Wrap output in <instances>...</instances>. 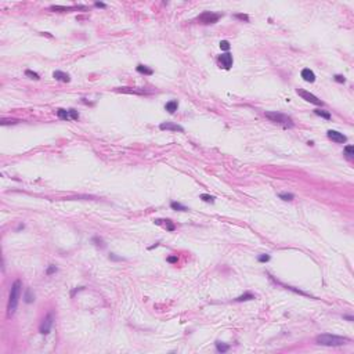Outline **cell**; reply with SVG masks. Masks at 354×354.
<instances>
[{
  "mask_svg": "<svg viewBox=\"0 0 354 354\" xmlns=\"http://www.w3.org/2000/svg\"><path fill=\"white\" fill-rule=\"evenodd\" d=\"M137 72H140V73H144V75H152L154 73V71L152 69H150V68H147L145 65H142V64H138L137 65Z\"/></svg>",
  "mask_w": 354,
  "mask_h": 354,
  "instance_id": "obj_14",
  "label": "cell"
},
{
  "mask_svg": "<svg viewBox=\"0 0 354 354\" xmlns=\"http://www.w3.org/2000/svg\"><path fill=\"white\" fill-rule=\"evenodd\" d=\"M344 320H348V321H353V317H350V315H344Z\"/></svg>",
  "mask_w": 354,
  "mask_h": 354,
  "instance_id": "obj_35",
  "label": "cell"
},
{
  "mask_svg": "<svg viewBox=\"0 0 354 354\" xmlns=\"http://www.w3.org/2000/svg\"><path fill=\"white\" fill-rule=\"evenodd\" d=\"M216 350L219 353H227L230 350V346L226 344V343H221V342H216Z\"/></svg>",
  "mask_w": 354,
  "mask_h": 354,
  "instance_id": "obj_15",
  "label": "cell"
},
{
  "mask_svg": "<svg viewBox=\"0 0 354 354\" xmlns=\"http://www.w3.org/2000/svg\"><path fill=\"white\" fill-rule=\"evenodd\" d=\"M253 299H255V296L248 292V293H243V295L238 296V298L235 299V301H246V300H253Z\"/></svg>",
  "mask_w": 354,
  "mask_h": 354,
  "instance_id": "obj_18",
  "label": "cell"
},
{
  "mask_svg": "<svg viewBox=\"0 0 354 354\" xmlns=\"http://www.w3.org/2000/svg\"><path fill=\"white\" fill-rule=\"evenodd\" d=\"M21 281L17 279L14 284L11 285V290H10V298H9V307H7V313H9V317H11L15 313L18 307V300H20V295H21Z\"/></svg>",
  "mask_w": 354,
  "mask_h": 354,
  "instance_id": "obj_1",
  "label": "cell"
},
{
  "mask_svg": "<svg viewBox=\"0 0 354 354\" xmlns=\"http://www.w3.org/2000/svg\"><path fill=\"white\" fill-rule=\"evenodd\" d=\"M301 78H303L306 82H309V83H313V82H315V75H314V72H313L311 69H309V68H304V69L301 71Z\"/></svg>",
  "mask_w": 354,
  "mask_h": 354,
  "instance_id": "obj_10",
  "label": "cell"
},
{
  "mask_svg": "<svg viewBox=\"0 0 354 354\" xmlns=\"http://www.w3.org/2000/svg\"><path fill=\"white\" fill-rule=\"evenodd\" d=\"M53 321H54V317H53V314L51 313H49L45 317V320H43V322L40 324V328H39V331H40V333H43V335H47V333H50V331H51V326H53Z\"/></svg>",
  "mask_w": 354,
  "mask_h": 354,
  "instance_id": "obj_6",
  "label": "cell"
},
{
  "mask_svg": "<svg viewBox=\"0 0 354 354\" xmlns=\"http://www.w3.org/2000/svg\"><path fill=\"white\" fill-rule=\"evenodd\" d=\"M279 198H281L282 201H292V199L295 198V195H293V194H286V193H282V194H279Z\"/></svg>",
  "mask_w": 354,
  "mask_h": 354,
  "instance_id": "obj_23",
  "label": "cell"
},
{
  "mask_svg": "<svg viewBox=\"0 0 354 354\" xmlns=\"http://www.w3.org/2000/svg\"><path fill=\"white\" fill-rule=\"evenodd\" d=\"M199 198H201L202 201H205V202H209V204H213V202H215V196L208 195V194H202Z\"/></svg>",
  "mask_w": 354,
  "mask_h": 354,
  "instance_id": "obj_22",
  "label": "cell"
},
{
  "mask_svg": "<svg viewBox=\"0 0 354 354\" xmlns=\"http://www.w3.org/2000/svg\"><path fill=\"white\" fill-rule=\"evenodd\" d=\"M24 299H25V303H32V301H35V295L32 293L31 289H26V290H25Z\"/></svg>",
  "mask_w": 354,
  "mask_h": 354,
  "instance_id": "obj_19",
  "label": "cell"
},
{
  "mask_svg": "<svg viewBox=\"0 0 354 354\" xmlns=\"http://www.w3.org/2000/svg\"><path fill=\"white\" fill-rule=\"evenodd\" d=\"M167 262H169V263H176V262H177V256H169V257H167Z\"/></svg>",
  "mask_w": 354,
  "mask_h": 354,
  "instance_id": "obj_32",
  "label": "cell"
},
{
  "mask_svg": "<svg viewBox=\"0 0 354 354\" xmlns=\"http://www.w3.org/2000/svg\"><path fill=\"white\" fill-rule=\"evenodd\" d=\"M95 6H97V7H101V9H105L107 4H105V3H101V2H95Z\"/></svg>",
  "mask_w": 354,
  "mask_h": 354,
  "instance_id": "obj_34",
  "label": "cell"
},
{
  "mask_svg": "<svg viewBox=\"0 0 354 354\" xmlns=\"http://www.w3.org/2000/svg\"><path fill=\"white\" fill-rule=\"evenodd\" d=\"M220 49L221 50H230V42L228 40H221L220 42Z\"/></svg>",
  "mask_w": 354,
  "mask_h": 354,
  "instance_id": "obj_25",
  "label": "cell"
},
{
  "mask_svg": "<svg viewBox=\"0 0 354 354\" xmlns=\"http://www.w3.org/2000/svg\"><path fill=\"white\" fill-rule=\"evenodd\" d=\"M76 7H64V6H51L50 10H53V11H72V10H75Z\"/></svg>",
  "mask_w": 354,
  "mask_h": 354,
  "instance_id": "obj_20",
  "label": "cell"
},
{
  "mask_svg": "<svg viewBox=\"0 0 354 354\" xmlns=\"http://www.w3.org/2000/svg\"><path fill=\"white\" fill-rule=\"evenodd\" d=\"M333 79L337 82V83H344V82H346V78L343 75H335Z\"/></svg>",
  "mask_w": 354,
  "mask_h": 354,
  "instance_id": "obj_28",
  "label": "cell"
},
{
  "mask_svg": "<svg viewBox=\"0 0 354 354\" xmlns=\"http://www.w3.org/2000/svg\"><path fill=\"white\" fill-rule=\"evenodd\" d=\"M109 259H111V260H123L122 257H118V256H115L114 253H111V255H109Z\"/></svg>",
  "mask_w": 354,
  "mask_h": 354,
  "instance_id": "obj_33",
  "label": "cell"
},
{
  "mask_svg": "<svg viewBox=\"0 0 354 354\" xmlns=\"http://www.w3.org/2000/svg\"><path fill=\"white\" fill-rule=\"evenodd\" d=\"M15 123H18V120H15V119H2V125H3V126L15 125Z\"/></svg>",
  "mask_w": 354,
  "mask_h": 354,
  "instance_id": "obj_26",
  "label": "cell"
},
{
  "mask_svg": "<svg viewBox=\"0 0 354 354\" xmlns=\"http://www.w3.org/2000/svg\"><path fill=\"white\" fill-rule=\"evenodd\" d=\"M296 93H298V94L300 95L303 100L309 101V103L314 104V105H318V107H322V105H324V101H321L320 98H318L317 95H314L313 93L306 91V90H303V89H296Z\"/></svg>",
  "mask_w": 354,
  "mask_h": 354,
  "instance_id": "obj_5",
  "label": "cell"
},
{
  "mask_svg": "<svg viewBox=\"0 0 354 354\" xmlns=\"http://www.w3.org/2000/svg\"><path fill=\"white\" fill-rule=\"evenodd\" d=\"M237 18H239V20H243V21H246V22H249V17L246 14H237L235 15Z\"/></svg>",
  "mask_w": 354,
  "mask_h": 354,
  "instance_id": "obj_31",
  "label": "cell"
},
{
  "mask_svg": "<svg viewBox=\"0 0 354 354\" xmlns=\"http://www.w3.org/2000/svg\"><path fill=\"white\" fill-rule=\"evenodd\" d=\"M25 75H26V76H29L31 79H35V80H39V79H40V78H39V75H37L36 72H32V71H29V69H26V71H25Z\"/></svg>",
  "mask_w": 354,
  "mask_h": 354,
  "instance_id": "obj_24",
  "label": "cell"
},
{
  "mask_svg": "<svg viewBox=\"0 0 354 354\" xmlns=\"http://www.w3.org/2000/svg\"><path fill=\"white\" fill-rule=\"evenodd\" d=\"M221 18V14H217V13H212V11H204L201 15L198 17V21L205 25H209V24H215Z\"/></svg>",
  "mask_w": 354,
  "mask_h": 354,
  "instance_id": "obj_4",
  "label": "cell"
},
{
  "mask_svg": "<svg viewBox=\"0 0 354 354\" xmlns=\"http://www.w3.org/2000/svg\"><path fill=\"white\" fill-rule=\"evenodd\" d=\"M170 206H172V209L180 210V212H187V210H188L187 206H184V205L179 204V202H172V204H170Z\"/></svg>",
  "mask_w": 354,
  "mask_h": 354,
  "instance_id": "obj_17",
  "label": "cell"
},
{
  "mask_svg": "<svg viewBox=\"0 0 354 354\" xmlns=\"http://www.w3.org/2000/svg\"><path fill=\"white\" fill-rule=\"evenodd\" d=\"M315 342L321 346H342L344 343L348 342L347 337L336 336V335H329V333H322L318 335L315 337Z\"/></svg>",
  "mask_w": 354,
  "mask_h": 354,
  "instance_id": "obj_3",
  "label": "cell"
},
{
  "mask_svg": "<svg viewBox=\"0 0 354 354\" xmlns=\"http://www.w3.org/2000/svg\"><path fill=\"white\" fill-rule=\"evenodd\" d=\"M266 118H267L270 122L273 123H277V125H281L282 127L285 129H292L293 127V120L290 116H288V115L285 114H281V112H266Z\"/></svg>",
  "mask_w": 354,
  "mask_h": 354,
  "instance_id": "obj_2",
  "label": "cell"
},
{
  "mask_svg": "<svg viewBox=\"0 0 354 354\" xmlns=\"http://www.w3.org/2000/svg\"><path fill=\"white\" fill-rule=\"evenodd\" d=\"M165 108H166V111L169 112V114H174V112L177 111V108H179V103L176 100H172V101H169V103H166Z\"/></svg>",
  "mask_w": 354,
  "mask_h": 354,
  "instance_id": "obj_13",
  "label": "cell"
},
{
  "mask_svg": "<svg viewBox=\"0 0 354 354\" xmlns=\"http://www.w3.org/2000/svg\"><path fill=\"white\" fill-rule=\"evenodd\" d=\"M165 221H166V223H165L166 224V228L169 230V231H174V224H172L170 220H165Z\"/></svg>",
  "mask_w": 354,
  "mask_h": 354,
  "instance_id": "obj_30",
  "label": "cell"
},
{
  "mask_svg": "<svg viewBox=\"0 0 354 354\" xmlns=\"http://www.w3.org/2000/svg\"><path fill=\"white\" fill-rule=\"evenodd\" d=\"M326 136H328L329 140L337 142V144H343V142L347 141V137H346L343 133H339V131H336V130H328L326 131Z\"/></svg>",
  "mask_w": 354,
  "mask_h": 354,
  "instance_id": "obj_7",
  "label": "cell"
},
{
  "mask_svg": "<svg viewBox=\"0 0 354 354\" xmlns=\"http://www.w3.org/2000/svg\"><path fill=\"white\" fill-rule=\"evenodd\" d=\"M159 129L161 130H170V131H184V129L180 125H176V123L172 122H163L159 125Z\"/></svg>",
  "mask_w": 354,
  "mask_h": 354,
  "instance_id": "obj_9",
  "label": "cell"
},
{
  "mask_svg": "<svg viewBox=\"0 0 354 354\" xmlns=\"http://www.w3.org/2000/svg\"><path fill=\"white\" fill-rule=\"evenodd\" d=\"M344 155L347 156L348 159L354 158V147H353V145H346V147H344Z\"/></svg>",
  "mask_w": 354,
  "mask_h": 354,
  "instance_id": "obj_21",
  "label": "cell"
},
{
  "mask_svg": "<svg viewBox=\"0 0 354 354\" xmlns=\"http://www.w3.org/2000/svg\"><path fill=\"white\" fill-rule=\"evenodd\" d=\"M257 260H259V262H262V263H267L268 260H270V256H268V255H260Z\"/></svg>",
  "mask_w": 354,
  "mask_h": 354,
  "instance_id": "obj_29",
  "label": "cell"
},
{
  "mask_svg": "<svg viewBox=\"0 0 354 354\" xmlns=\"http://www.w3.org/2000/svg\"><path fill=\"white\" fill-rule=\"evenodd\" d=\"M56 271H57V267H56V266H54V264H50V266H49V268L46 270V274H47V275H51V274L56 273Z\"/></svg>",
  "mask_w": 354,
  "mask_h": 354,
  "instance_id": "obj_27",
  "label": "cell"
},
{
  "mask_svg": "<svg viewBox=\"0 0 354 354\" xmlns=\"http://www.w3.org/2000/svg\"><path fill=\"white\" fill-rule=\"evenodd\" d=\"M314 114L317 115V116H321V118H324V119H326V120H329V119L332 118L331 114H329V112H326V111H324V109H315Z\"/></svg>",
  "mask_w": 354,
  "mask_h": 354,
  "instance_id": "obj_16",
  "label": "cell"
},
{
  "mask_svg": "<svg viewBox=\"0 0 354 354\" xmlns=\"http://www.w3.org/2000/svg\"><path fill=\"white\" fill-rule=\"evenodd\" d=\"M53 78L56 79V80H60V82H64V83H68V82L71 80L69 75L65 72H62V71H56V72L53 73Z\"/></svg>",
  "mask_w": 354,
  "mask_h": 354,
  "instance_id": "obj_11",
  "label": "cell"
},
{
  "mask_svg": "<svg viewBox=\"0 0 354 354\" xmlns=\"http://www.w3.org/2000/svg\"><path fill=\"white\" fill-rule=\"evenodd\" d=\"M219 62L224 69H230L232 67V56L230 53L221 54V56H219Z\"/></svg>",
  "mask_w": 354,
  "mask_h": 354,
  "instance_id": "obj_8",
  "label": "cell"
},
{
  "mask_svg": "<svg viewBox=\"0 0 354 354\" xmlns=\"http://www.w3.org/2000/svg\"><path fill=\"white\" fill-rule=\"evenodd\" d=\"M57 116L62 120H72V116H71V109H57Z\"/></svg>",
  "mask_w": 354,
  "mask_h": 354,
  "instance_id": "obj_12",
  "label": "cell"
}]
</instances>
